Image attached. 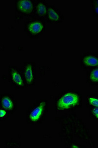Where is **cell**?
Here are the masks:
<instances>
[{
  "mask_svg": "<svg viewBox=\"0 0 98 148\" xmlns=\"http://www.w3.org/2000/svg\"><path fill=\"white\" fill-rule=\"evenodd\" d=\"M48 8L44 1H39L35 6V11L37 14L40 16H46Z\"/></svg>",
  "mask_w": 98,
  "mask_h": 148,
  "instance_id": "8",
  "label": "cell"
},
{
  "mask_svg": "<svg viewBox=\"0 0 98 148\" xmlns=\"http://www.w3.org/2000/svg\"><path fill=\"white\" fill-rule=\"evenodd\" d=\"M90 3L92 9L93 16L98 17V0H91Z\"/></svg>",
  "mask_w": 98,
  "mask_h": 148,
  "instance_id": "13",
  "label": "cell"
},
{
  "mask_svg": "<svg viewBox=\"0 0 98 148\" xmlns=\"http://www.w3.org/2000/svg\"><path fill=\"white\" fill-rule=\"evenodd\" d=\"M6 114V112L5 110L2 109L1 110V117L3 118V116H5Z\"/></svg>",
  "mask_w": 98,
  "mask_h": 148,
  "instance_id": "15",
  "label": "cell"
},
{
  "mask_svg": "<svg viewBox=\"0 0 98 148\" xmlns=\"http://www.w3.org/2000/svg\"><path fill=\"white\" fill-rule=\"evenodd\" d=\"M45 106L46 103L43 102L40 103L38 106L36 107L34 109H33L30 114V120L34 122L37 121L40 119V116H41L42 114L45 109Z\"/></svg>",
  "mask_w": 98,
  "mask_h": 148,
  "instance_id": "5",
  "label": "cell"
},
{
  "mask_svg": "<svg viewBox=\"0 0 98 148\" xmlns=\"http://www.w3.org/2000/svg\"><path fill=\"white\" fill-rule=\"evenodd\" d=\"M11 77L12 81L17 86H23L24 82L21 76L18 72L15 69H12L11 71Z\"/></svg>",
  "mask_w": 98,
  "mask_h": 148,
  "instance_id": "11",
  "label": "cell"
},
{
  "mask_svg": "<svg viewBox=\"0 0 98 148\" xmlns=\"http://www.w3.org/2000/svg\"><path fill=\"white\" fill-rule=\"evenodd\" d=\"M87 81L90 86H98V67L90 69L87 74Z\"/></svg>",
  "mask_w": 98,
  "mask_h": 148,
  "instance_id": "6",
  "label": "cell"
},
{
  "mask_svg": "<svg viewBox=\"0 0 98 148\" xmlns=\"http://www.w3.org/2000/svg\"><path fill=\"white\" fill-rule=\"evenodd\" d=\"M81 97L77 93L68 92L64 94L57 102V108L59 110H65L80 104Z\"/></svg>",
  "mask_w": 98,
  "mask_h": 148,
  "instance_id": "1",
  "label": "cell"
},
{
  "mask_svg": "<svg viewBox=\"0 0 98 148\" xmlns=\"http://www.w3.org/2000/svg\"><path fill=\"white\" fill-rule=\"evenodd\" d=\"M82 67L85 69H91L98 67V53L87 52L83 54L81 60Z\"/></svg>",
  "mask_w": 98,
  "mask_h": 148,
  "instance_id": "2",
  "label": "cell"
},
{
  "mask_svg": "<svg viewBox=\"0 0 98 148\" xmlns=\"http://www.w3.org/2000/svg\"><path fill=\"white\" fill-rule=\"evenodd\" d=\"M47 16L48 20L52 22H57L61 19V16L58 10L52 6L48 7Z\"/></svg>",
  "mask_w": 98,
  "mask_h": 148,
  "instance_id": "7",
  "label": "cell"
},
{
  "mask_svg": "<svg viewBox=\"0 0 98 148\" xmlns=\"http://www.w3.org/2000/svg\"><path fill=\"white\" fill-rule=\"evenodd\" d=\"M90 115L93 120L98 121V108H90Z\"/></svg>",
  "mask_w": 98,
  "mask_h": 148,
  "instance_id": "14",
  "label": "cell"
},
{
  "mask_svg": "<svg viewBox=\"0 0 98 148\" xmlns=\"http://www.w3.org/2000/svg\"><path fill=\"white\" fill-rule=\"evenodd\" d=\"M43 22L39 20H33L28 23L26 27L27 30L32 35L40 34L45 28Z\"/></svg>",
  "mask_w": 98,
  "mask_h": 148,
  "instance_id": "4",
  "label": "cell"
},
{
  "mask_svg": "<svg viewBox=\"0 0 98 148\" xmlns=\"http://www.w3.org/2000/svg\"><path fill=\"white\" fill-rule=\"evenodd\" d=\"M87 104L90 108H98V92L87 95Z\"/></svg>",
  "mask_w": 98,
  "mask_h": 148,
  "instance_id": "9",
  "label": "cell"
},
{
  "mask_svg": "<svg viewBox=\"0 0 98 148\" xmlns=\"http://www.w3.org/2000/svg\"><path fill=\"white\" fill-rule=\"evenodd\" d=\"M25 79L28 84H31L34 80V73L32 65L28 64L25 68Z\"/></svg>",
  "mask_w": 98,
  "mask_h": 148,
  "instance_id": "10",
  "label": "cell"
},
{
  "mask_svg": "<svg viewBox=\"0 0 98 148\" xmlns=\"http://www.w3.org/2000/svg\"><path fill=\"white\" fill-rule=\"evenodd\" d=\"M2 106L6 109L11 110L14 108V103L8 97H4L2 99Z\"/></svg>",
  "mask_w": 98,
  "mask_h": 148,
  "instance_id": "12",
  "label": "cell"
},
{
  "mask_svg": "<svg viewBox=\"0 0 98 148\" xmlns=\"http://www.w3.org/2000/svg\"><path fill=\"white\" fill-rule=\"evenodd\" d=\"M16 7L18 11L24 14H32L34 10V4L30 0L17 1Z\"/></svg>",
  "mask_w": 98,
  "mask_h": 148,
  "instance_id": "3",
  "label": "cell"
},
{
  "mask_svg": "<svg viewBox=\"0 0 98 148\" xmlns=\"http://www.w3.org/2000/svg\"><path fill=\"white\" fill-rule=\"evenodd\" d=\"M73 148H78V146H74L72 147Z\"/></svg>",
  "mask_w": 98,
  "mask_h": 148,
  "instance_id": "16",
  "label": "cell"
}]
</instances>
